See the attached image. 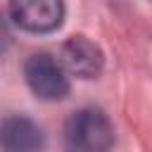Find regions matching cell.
Instances as JSON below:
<instances>
[{
    "mask_svg": "<svg viewBox=\"0 0 152 152\" xmlns=\"http://www.w3.org/2000/svg\"><path fill=\"white\" fill-rule=\"evenodd\" d=\"M59 62L76 78H97L104 66V55L86 36H71L59 50Z\"/></svg>",
    "mask_w": 152,
    "mask_h": 152,
    "instance_id": "obj_4",
    "label": "cell"
},
{
    "mask_svg": "<svg viewBox=\"0 0 152 152\" xmlns=\"http://www.w3.org/2000/svg\"><path fill=\"white\" fill-rule=\"evenodd\" d=\"M24 78L31 88V93L45 102H57L69 95V78L66 69L59 59L36 52L24 62Z\"/></svg>",
    "mask_w": 152,
    "mask_h": 152,
    "instance_id": "obj_2",
    "label": "cell"
},
{
    "mask_svg": "<svg viewBox=\"0 0 152 152\" xmlns=\"http://www.w3.org/2000/svg\"><path fill=\"white\" fill-rule=\"evenodd\" d=\"M2 150L5 152H43L45 135L28 116H7L2 121Z\"/></svg>",
    "mask_w": 152,
    "mask_h": 152,
    "instance_id": "obj_5",
    "label": "cell"
},
{
    "mask_svg": "<svg viewBox=\"0 0 152 152\" xmlns=\"http://www.w3.org/2000/svg\"><path fill=\"white\" fill-rule=\"evenodd\" d=\"M114 145V126L104 112L86 107L74 112L64 124L66 152H109Z\"/></svg>",
    "mask_w": 152,
    "mask_h": 152,
    "instance_id": "obj_1",
    "label": "cell"
},
{
    "mask_svg": "<svg viewBox=\"0 0 152 152\" xmlns=\"http://www.w3.org/2000/svg\"><path fill=\"white\" fill-rule=\"evenodd\" d=\"M10 17L28 33H50L62 26L64 0H10Z\"/></svg>",
    "mask_w": 152,
    "mask_h": 152,
    "instance_id": "obj_3",
    "label": "cell"
}]
</instances>
